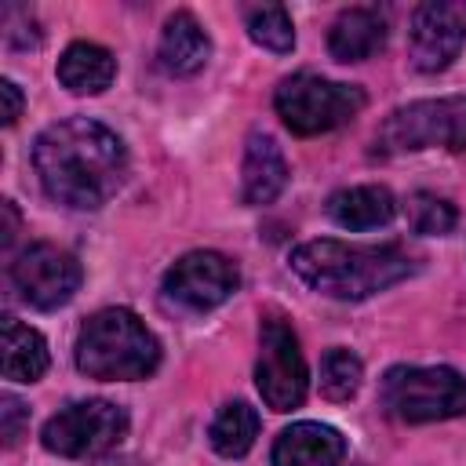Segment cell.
<instances>
[{
    "label": "cell",
    "mask_w": 466,
    "mask_h": 466,
    "mask_svg": "<svg viewBox=\"0 0 466 466\" xmlns=\"http://www.w3.org/2000/svg\"><path fill=\"white\" fill-rule=\"evenodd\" d=\"M382 153H419L444 146L451 153L466 149V95L448 98H422L393 109L379 127Z\"/></svg>",
    "instance_id": "8992f818"
},
{
    "label": "cell",
    "mask_w": 466,
    "mask_h": 466,
    "mask_svg": "<svg viewBox=\"0 0 466 466\" xmlns=\"http://www.w3.org/2000/svg\"><path fill=\"white\" fill-rule=\"evenodd\" d=\"M95 466H138L135 459H124V455H116V459H102V462H95Z\"/></svg>",
    "instance_id": "d4e9b609"
},
{
    "label": "cell",
    "mask_w": 466,
    "mask_h": 466,
    "mask_svg": "<svg viewBox=\"0 0 466 466\" xmlns=\"http://www.w3.org/2000/svg\"><path fill=\"white\" fill-rule=\"evenodd\" d=\"M237 284L240 273L222 251H189L164 273V295L189 313H208L222 306L237 291Z\"/></svg>",
    "instance_id": "30bf717a"
},
{
    "label": "cell",
    "mask_w": 466,
    "mask_h": 466,
    "mask_svg": "<svg viewBox=\"0 0 466 466\" xmlns=\"http://www.w3.org/2000/svg\"><path fill=\"white\" fill-rule=\"evenodd\" d=\"M0 98H4V124L11 127L18 116H22V91H18V84L15 80H0Z\"/></svg>",
    "instance_id": "cb8c5ba5"
},
{
    "label": "cell",
    "mask_w": 466,
    "mask_h": 466,
    "mask_svg": "<svg viewBox=\"0 0 466 466\" xmlns=\"http://www.w3.org/2000/svg\"><path fill=\"white\" fill-rule=\"evenodd\" d=\"M273 106L291 135H324L350 124L364 109V91L317 73H295L277 84Z\"/></svg>",
    "instance_id": "277c9868"
},
{
    "label": "cell",
    "mask_w": 466,
    "mask_h": 466,
    "mask_svg": "<svg viewBox=\"0 0 466 466\" xmlns=\"http://www.w3.org/2000/svg\"><path fill=\"white\" fill-rule=\"evenodd\" d=\"M404 215H408V226H411L415 233H422V237L451 233L455 222H459L455 208H451L444 197H437V193H411V197L404 200Z\"/></svg>",
    "instance_id": "7402d4cb"
},
{
    "label": "cell",
    "mask_w": 466,
    "mask_h": 466,
    "mask_svg": "<svg viewBox=\"0 0 466 466\" xmlns=\"http://www.w3.org/2000/svg\"><path fill=\"white\" fill-rule=\"evenodd\" d=\"M248 36L273 51V55H288L295 47V25H291V15L280 7V4H262V7H251L248 11Z\"/></svg>",
    "instance_id": "ffe728a7"
},
{
    "label": "cell",
    "mask_w": 466,
    "mask_h": 466,
    "mask_svg": "<svg viewBox=\"0 0 466 466\" xmlns=\"http://www.w3.org/2000/svg\"><path fill=\"white\" fill-rule=\"evenodd\" d=\"M466 44V4L426 0L411 15L408 29V58L419 73L448 69Z\"/></svg>",
    "instance_id": "8fae6325"
},
{
    "label": "cell",
    "mask_w": 466,
    "mask_h": 466,
    "mask_svg": "<svg viewBox=\"0 0 466 466\" xmlns=\"http://www.w3.org/2000/svg\"><path fill=\"white\" fill-rule=\"evenodd\" d=\"M0 422H4V448H15L29 430V408L15 393H4L0 397Z\"/></svg>",
    "instance_id": "603a6c76"
},
{
    "label": "cell",
    "mask_w": 466,
    "mask_h": 466,
    "mask_svg": "<svg viewBox=\"0 0 466 466\" xmlns=\"http://www.w3.org/2000/svg\"><path fill=\"white\" fill-rule=\"evenodd\" d=\"M33 164L51 200L76 211H95L120 189L127 175V149L106 124L69 116L36 135Z\"/></svg>",
    "instance_id": "6da1fadb"
},
{
    "label": "cell",
    "mask_w": 466,
    "mask_h": 466,
    "mask_svg": "<svg viewBox=\"0 0 466 466\" xmlns=\"http://www.w3.org/2000/svg\"><path fill=\"white\" fill-rule=\"evenodd\" d=\"M157 55H160V66L171 76H189V73L204 69V62L211 58V40H208V33L200 29V22L189 11H175L164 22Z\"/></svg>",
    "instance_id": "9a60e30c"
},
{
    "label": "cell",
    "mask_w": 466,
    "mask_h": 466,
    "mask_svg": "<svg viewBox=\"0 0 466 466\" xmlns=\"http://www.w3.org/2000/svg\"><path fill=\"white\" fill-rule=\"evenodd\" d=\"M58 84L73 95H102L116 76V58L102 44L76 40L58 58Z\"/></svg>",
    "instance_id": "2e32d148"
},
{
    "label": "cell",
    "mask_w": 466,
    "mask_h": 466,
    "mask_svg": "<svg viewBox=\"0 0 466 466\" xmlns=\"http://www.w3.org/2000/svg\"><path fill=\"white\" fill-rule=\"evenodd\" d=\"M328 215L342 229H375L397 215V200L386 186H350L328 197Z\"/></svg>",
    "instance_id": "e0dca14e"
},
{
    "label": "cell",
    "mask_w": 466,
    "mask_h": 466,
    "mask_svg": "<svg viewBox=\"0 0 466 466\" xmlns=\"http://www.w3.org/2000/svg\"><path fill=\"white\" fill-rule=\"evenodd\" d=\"M258 437V411L244 400H233L226 404L215 422H211V448L222 455V459H240L251 451Z\"/></svg>",
    "instance_id": "d6986e66"
},
{
    "label": "cell",
    "mask_w": 466,
    "mask_h": 466,
    "mask_svg": "<svg viewBox=\"0 0 466 466\" xmlns=\"http://www.w3.org/2000/svg\"><path fill=\"white\" fill-rule=\"evenodd\" d=\"M360 379H364V364L357 353L335 346L324 353L320 360V393L328 400H350L357 390H360Z\"/></svg>",
    "instance_id": "44dd1931"
},
{
    "label": "cell",
    "mask_w": 466,
    "mask_h": 466,
    "mask_svg": "<svg viewBox=\"0 0 466 466\" xmlns=\"http://www.w3.org/2000/svg\"><path fill=\"white\" fill-rule=\"evenodd\" d=\"M47 371V342L36 328L4 317V379L36 382Z\"/></svg>",
    "instance_id": "ac0fdd59"
},
{
    "label": "cell",
    "mask_w": 466,
    "mask_h": 466,
    "mask_svg": "<svg viewBox=\"0 0 466 466\" xmlns=\"http://www.w3.org/2000/svg\"><path fill=\"white\" fill-rule=\"evenodd\" d=\"M382 404L400 422H441L466 411V379L455 368H390L382 379Z\"/></svg>",
    "instance_id": "5b68a950"
},
{
    "label": "cell",
    "mask_w": 466,
    "mask_h": 466,
    "mask_svg": "<svg viewBox=\"0 0 466 466\" xmlns=\"http://www.w3.org/2000/svg\"><path fill=\"white\" fill-rule=\"evenodd\" d=\"M160 364L157 335L124 306L98 309L76 335V368L87 379L131 382L153 375Z\"/></svg>",
    "instance_id": "3957f363"
},
{
    "label": "cell",
    "mask_w": 466,
    "mask_h": 466,
    "mask_svg": "<svg viewBox=\"0 0 466 466\" xmlns=\"http://www.w3.org/2000/svg\"><path fill=\"white\" fill-rule=\"evenodd\" d=\"M288 186V160L273 135L251 131L244 146V167H240V197L244 204H273Z\"/></svg>",
    "instance_id": "7c38bea8"
},
{
    "label": "cell",
    "mask_w": 466,
    "mask_h": 466,
    "mask_svg": "<svg viewBox=\"0 0 466 466\" xmlns=\"http://www.w3.org/2000/svg\"><path fill=\"white\" fill-rule=\"evenodd\" d=\"M127 433V411L113 400H76L62 411H55L44 422V448L62 459H87L113 444H120Z\"/></svg>",
    "instance_id": "52a82bcc"
},
{
    "label": "cell",
    "mask_w": 466,
    "mask_h": 466,
    "mask_svg": "<svg viewBox=\"0 0 466 466\" xmlns=\"http://www.w3.org/2000/svg\"><path fill=\"white\" fill-rule=\"evenodd\" d=\"M291 269L302 284L328 299L360 302L397 280H404L415 262L400 244H346V240H306L291 251Z\"/></svg>",
    "instance_id": "7a4b0ae2"
},
{
    "label": "cell",
    "mask_w": 466,
    "mask_h": 466,
    "mask_svg": "<svg viewBox=\"0 0 466 466\" xmlns=\"http://www.w3.org/2000/svg\"><path fill=\"white\" fill-rule=\"evenodd\" d=\"M386 44V18L375 7H350L328 33V51L339 62H364Z\"/></svg>",
    "instance_id": "5bb4252c"
},
{
    "label": "cell",
    "mask_w": 466,
    "mask_h": 466,
    "mask_svg": "<svg viewBox=\"0 0 466 466\" xmlns=\"http://www.w3.org/2000/svg\"><path fill=\"white\" fill-rule=\"evenodd\" d=\"M80 277H84V269H80L76 255H69L58 244H47V240L22 248L11 262V284L22 295V302H29L33 309L66 306L76 295Z\"/></svg>",
    "instance_id": "9c48e42d"
},
{
    "label": "cell",
    "mask_w": 466,
    "mask_h": 466,
    "mask_svg": "<svg viewBox=\"0 0 466 466\" xmlns=\"http://www.w3.org/2000/svg\"><path fill=\"white\" fill-rule=\"evenodd\" d=\"M255 386L273 411H291L306 400L309 371L306 357L299 350V335L288 320L266 317L258 331V364H255Z\"/></svg>",
    "instance_id": "ba28073f"
},
{
    "label": "cell",
    "mask_w": 466,
    "mask_h": 466,
    "mask_svg": "<svg viewBox=\"0 0 466 466\" xmlns=\"http://www.w3.org/2000/svg\"><path fill=\"white\" fill-rule=\"evenodd\" d=\"M342 455H346V441L335 426L295 422L277 437L269 462L273 466H339Z\"/></svg>",
    "instance_id": "4fadbf2b"
}]
</instances>
